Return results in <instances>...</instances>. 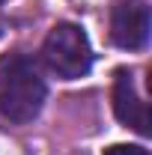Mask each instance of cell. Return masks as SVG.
<instances>
[{
  "label": "cell",
  "instance_id": "cell-1",
  "mask_svg": "<svg viewBox=\"0 0 152 155\" xmlns=\"http://www.w3.org/2000/svg\"><path fill=\"white\" fill-rule=\"evenodd\" d=\"M48 87L39 75L36 63L24 54L0 57V116L9 122H33L45 104Z\"/></svg>",
  "mask_w": 152,
  "mask_h": 155
},
{
  "label": "cell",
  "instance_id": "cell-2",
  "mask_svg": "<svg viewBox=\"0 0 152 155\" xmlns=\"http://www.w3.org/2000/svg\"><path fill=\"white\" fill-rule=\"evenodd\" d=\"M42 57L48 63V69L57 78H63V81L84 78L93 69L90 39H87V33H84L78 24H69V21L57 24V27L48 33L45 45H42Z\"/></svg>",
  "mask_w": 152,
  "mask_h": 155
},
{
  "label": "cell",
  "instance_id": "cell-3",
  "mask_svg": "<svg viewBox=\"0 0 152 155\" xmlns=\"http://www.w3.org/2000/svg\"><path fill=\"white\" fill-rule=\"evenodd\" d=\"M111 39L116 48L143 51L149 45V6L116 3L111 9Z\"/></svg>",
  "mask_w": 152,
  "mask_h": 155
},
{
  "label": "cell",
  "instance_id": "cell-4",
  "mask_svg": "<svg viewBox=\"0 0 152 155\" xmlns=\"http://www.w3.org/2000/svg\"><path fill=\"white\" fill-rule=\"evenodd\" d=\"M114 114L122 125L134 128L137 134H143V137L152 134L149 107H146L143 98L137 96L134 78H131L128 69H116V75H114Z\"/></svg>",
  "mask_w": 152,
  "mask_h": 155
},
{
  "label": "cell",
  "instance_id": "cell-5",
  "mask_svg": "<svg viewBox=\"0 0 152 155\" xmlns=\"http://www.w3.org/2000/svg\"><path fill=\"white\" fill-rule=\"evenodd\" d=\"M104 155H149V149H143V146H128V143H116V146H107Z\"/></svg>",
  "mask_w": 152,
  "mask_h": 155
},
{
  "label": "cell",
  "instance_id": "cell-6",
  "mask_svg": "<svg viewBox=\"0 0 152 155\" xmlns=\"http://www.w3.org/2000/svg\"><path fill=\"white\" fill-rule=\"evenodd\" d=\"M0 33H3V30H0Z\"/></svg>",
  "mask_w": 152,
  "mask_h": 155
},
{
  "label": "cell",
  "instance_id": "cell-7",
  "mask_svg": "<svg viewBox=\"0 0 152 155\" xmlns=\"http://www.w3.org/2000/svg\"><path fill=\"white\" fill-rule=\"evenodd\" d=\"M0 3H3V0H0Z\"/></svg>",
  "mask_w": 152,
  "mask_h": 155
}]
</instances>
